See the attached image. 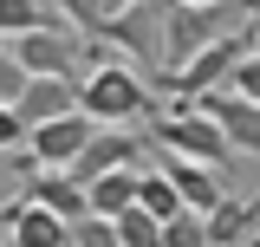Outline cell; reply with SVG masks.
Masks as SVG:
<instances>
[{
  "label": "cell",
  "instance_id": "obj_12",
  "mask_svg": "<svg viewBox=\"0 0 260 247\" xmlns=\"http://www.w3.org/2000/svg\"><path fill=\"white\" fill-rule=\"evenodd\" d=\"M254 221H260V202H234V195H228V202L208 208V234H215V247H241Z\"/></svg>",
  "mask_w": 260,
  "mask_h": 247
},
{
  "label": "cell",
  "instance_id": "obj_20",
  "mask_svg": "<svg viewBox=\"0 0 260 247\" xmlns=\"http://www.w3.org/2000/svg\"><path fill=\"white\" fill-rule=\"evenodd\" d=\"M228 91H241V98H260V46L247 52V59L234 65V78H228Z\"/></svg>",
  "mask_w": 260,
  "mask_h": 247
},
{
  "label": "cell",
  "instance_id": "obj_1",
  "mask_svg": "<svg viewBox=\"0 0 260 247\" xmlns=\"http://www.w3.org/2000/svg\"><path fill=\"white\" fill-rule=\"evenodd\" d=\"M98 39L104 46H124L130 59L162 85V72H169V0H130V7H117Z\"/></svg>",
  "mask_w": 260,
  "mask_h": 247
},
{
  "label": "cell",
  "instance_id": "obj_3",
  "mask_svg": "<svg viewBox=\"0 0 260 247\" xmlns=\"http://www.w3.org/2000/svg\"><path fill=\"white\" fill-rule=\"evenodd\" d=\"M150 137H156L162 150H182L195 163H215V169L234 156V137L221 130L215 111H202V98H169V111L150 123Z\"/></svg>",
  "mask_w": 260,
  "mask_h": 247
},
{
  "label": "cell",
  "instance_id": "obj_8",
  "mask_svg": "<svg viewBox=\"0 0 260 247\" xmlns=\"http://www.w3.org/2000/svg\"><path fill=\"white\" fill-rule=\"evenodd\" d=\"M202 111H215L221 117V130L234 137V150H247V156H260V98H241V91H208L202 98Z\"/></svg>",
  "mask_w": 260,
  "mask_h": 247
},
{
  "label": "cell",
  "instance_id": "obj_14",
  "mask_svg": "<svg viewBox=\"0 0 260 247\" xmlns=\"http://www.w3.org/2000/svg\"><path fill=\"white\" fill-rule=\"evenodd\" d=\"M137 202H143V208H150L156 221H176L182 208H189V202H182V189L169 182L162 169H143V195H137Z\"/></svg>",
  "mask_w": 260,
  "mask_h": 247
},
{
  "label": "cell",
  "instance_id": "obj_16",
  "mask_svg": "<svg viewBox=\"0 0 260 247\" xmlns=\"http://www.w3.org/2000/svg\"><path fill=\"white\" fill-rule=\"evenodd\" d=\"M162 247H215V234H208V215H202V208H182V215L162 228Z\"/></svg>",
  "mask_w": 260,
  "mask_h": 247
},
{
  "label": "cell",
  "instance_id": "obj_11",
  "mask_svg": "<svg viewBox=\"0 0 260 247\" xmlns=\"http://www.w3.org/2000/svg\"><path fill=\"white\" fill-rule=\"evenodd\" d=\"M91 189V208L98 215H130L137 208V195H143V169H111V176H98V182H85Z\"/></svg>",
  "mask_w": 260,
  "mask_h": 247
},
{
  "label": "cell",
  "instance_id": "obj_7",
  "mask_svg": "<svg viewBox=\"0 0 260 247\" xmlns=\"http://www.w3.org/2000/svg\"><path fill=\"white\" fill-rule=\"evenodd\" d=\"M156 169L182 189V202H189V208H202V215H208L215 202H228V195H221V169H215V163H195V156H182V150H162Z\"/></svg>",
  "mask_w": 260,
  "mask_h": 247
},
{
  "label": "cell",
  "instance_id": "obj_19",
  "mask_svg": "<svg viewBox=\"0 0 260 247\" xmlns=\"http://www.w3.org/2000/svg\"><path fill=\"white\" fill-rule=\"evenodd\" d=\"M72 247H124V234H117V221H111V215H85Z\"/></svg>",
  "mask_w": 260,
  "mask_h": 247
},
{
  "label": "cell",
  "instance_id": "obj_10",
  "mask_svg": "<svg viewBox=\"0 0 260 247\" xmlns=\"http://www.w3.org/2000/svg\"><path fill=\"white\" fill-rule=\"evenodd\" d=\"M78 98H85V78H32L13 111L26 123H52V117H65V111H85Z\"/></svg>",
  "mask_w": 260,
  "mask_h": 247
},
{
  "label": "cell",
  "instance_id": "obj_23",
  "mask_svg": "<svg viewBox=\"0 0 260 247\" xmlns=\"http://www.w3.org/2000/svg\"><path fill=\"white\" fill-rule=\"evenodd\" d=\"M117 7H130V0H117Z\"/></svg>",
  "mask_w": 260,
  "mask_h": 247
},
{
  "label": "cell",
  "instance_id": "obj_5",
  "mask_svg": "<svg viewBox=\"0 0 260 247\" xmlns=\"http://www.w3.org/2000/svg\"><path fill=\"white\" fill-rule=\"evenodd\" d=\"M91 137H98L91 111H65V117H52V123H32V150L46 156V169H72Z\"/></svg>",
  "mask_w": 260,
  "mask_h": 247
},
{
  "label": "cell",
  "instance_id": "obj_17",
  "mask_svg": "<svg viewBox=\"0 0 260 247\" xmlns=\"http://www.w3.org/2000/svg\"><path fill=\"white\" fill-rule=\"evenodd\" d=\"M162 228H169V221H156L143 202H137L130 215H117V234H124V247H162Z\"/></svg>",
  "mask_w": 260,
  "mask_h": 247
},
{
  "label": "cell",
  "instance_id": "obj_15",
  "mask_svg": "<svg viewBox=\"0 0 260 247\" xmlns=\"http://www.w3.org/2000/svg\"><path fill=\"white\" fill-rule=\"evenodd\" d=\"M32 26H52V7L46 0H0V33H32Z\"/></svg>",
  "mask_w": 260,
  "mask_h": 247
},
{
  "label": "cell",
  "instance_id": "obj_24",
  "mask_svg": "<svg viewBox=\"0 0 260 247\" xmlns=\"http://www.w3.org/2000/svg\"><path fill=\"white\" fill-rule=\"evenodd\" d=\"M254 202H260V195H254Z\"/></svg>",
  "mask_w": 260,
  "mask_h": 247
},
{
  "label": "cell",
  "instance_id": "obj_18",
  "mask_svg": "<svg viewBox=\"0 0 260 247\" xmlns=\"http://www.w3.org/2000/svg\"><path fill=\"white\" fill-rule=\"evenodd\" d=\"M26 85H32L26 59H20V52H0V104H20V98H26Z\"/></svg>",
  "mask_w": 260,
  "mask_h": 247
},
{
  "label": "cell",
  "instance_id": "obj_21",
  "mask_svg": "<svg viewBox=\"0 0 260 247\" xmlns=\"http://www.w3.org/2000/svg\"><path fill=\"white\" fill-rule=\"evenodd\" d=\"M247 33L260 39V0H247Z\"/></svg>",
  "mask_w": 260,
  "mask_h": 247
},
{
  "label": "cell",
  "instance_id": "obj_9",
  "mask_svg": "<svg viewBox=\"0 0 260 247\" xmlns=\"http://www.w3.org/2000/svg\"><path fill=\"white\" fill-rule=\"evenodd\" d=\"M72 241H78V228L46 202H26L13 215V228H7V247H72Z\"/></svg>",
  "mask_w": 260,
  "mask_h": 247
},
{
  "label": "cell",
  "instance_id": "obj_2",
  "mask_svg": "<svg viewBox=\"0 0 260 247\" xmlns=\"http://www.w3.org/2000/svg\"><path fill=\"white\" fill-rule=\"evenodd\" d=\"M150 85H156V78H150L143 65L104 59V65L85 72V98H78V104H85L98 123H137V117H150V104H156Z\"/></svg>",
  "mask_w": 260,
  "mask_h": 247
},
{
  "label": "cell",
  "instance_id": "obj_4",
  "mask_svg": "<svg viewBox=\"0 0 260 247\" xmlns=\"http://www.w3.org/2000/svg\"><path fill=\"white\" fill-rule=\"evenodd\" d=\"M254 46H260V39H254L247 26H241V33H228V39H215V46H202V52H195V59L182 65V72H169L162 85H169L176 98H208V91H221L228 78H234V65L247 59Z\"/></svg>",
  "mask_w": 260,
  "mask_h": 247
},
{
  "label": "cell",
  "instance_id": "obj_6",
  "mask_svg": "<svg viewBox=\"0 0 260 247\" xmlns=\"http://www.w3.org/2000/svg\"><path fill=\"white\" fill-rule=\"evenodd\" d=\"M137 156H143L137 130H130V123H104L91 143H85V156L72 163V176H78V182H98V176H111V169H137Z\"/></svg>",
  "mask_w": 260,
  "mask_h": 247
},
{
  "label": "cell",
  "instance_id": "obj_22",
  "mask_svg": "<svg viewBox=\"0 0 260 247\" xmlns=\"http://www.w3.org/2000/svg\"><path fill=\"white\" fill-rule=\"evenodd\" d=\"M247 247H260V234H254V241H247Z\"/></svg>",
  "mask_w": 260,
  "mask_h": 247
},
{
  "label": "cell",
  "instance_id": "obj_13",
  "mask_svg": "<svg viewBox=\"0 0 260 247\" xmlns=\"http://www.w3.org/2000/svg\"><path fill=\"white\" fill-rule=\"evenodd\" d=\"M52 13H59L65 26H78L85 39H98V33H104V20L117 13V0H52Z\"/></svg>",
  "mask_w": 260,
  "mask_h": 247
}]
</instances>
